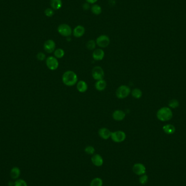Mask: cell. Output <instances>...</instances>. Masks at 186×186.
Returning <instances> with one entry per match:
<instances>
[{
  "label": "cell",
  "mask_w": 186,
  "mask_h": 186,
  "mask_svg": "<svg viewBox=\"0 0 186 186\" xmlns=\"http://www.w3.org/2000/svg\"><path fill=\"white\" fill-rule=\"evenodd\" d=\"M92 57L95 61H102L105 57V52L101 48L95 49L93 52Z\"/></svg>",
  "instance_id": "cell-12"
},
{
  "label": "cell",
  "mask_w": 186,
  "mask_h": 186,
  "mask_svg": "<svg viewBox=\"0 0 186 186\" xmlns=\"http://www.w3.org/2000/svg\"><path fill=\"white\" fill-rule=\"evenodd\" d=\"M37 58L39 61H43L46 59V56L43 52H40L37 54Z\"/></svg>",
  "instance_id": "cell-31"
},
{
  "label": "cell",
  "mask_w": 186,
  "mask_h": 186,
  "mask_svg": "<svg viewBox=\"0 0 186 186\" xmlns=\"http://www.w3.org/2000/svg\"><path fill=\"white\" fill-rule=\"evenodd\" d=\"M95 41L100 48H107L110 44V39L106 35H101L97 38Z\"/></svg>",
  "instance_id": "cell-8"
},
{
  "label": "cell",
  "mask_w": 186,
  "mask_h": 186,
  "mask_svg": "<svg viewBox=\"0 0 186 186\" xmlns=\"http://www.w3.org/2000/svg\"><path fill=\"white\" fill-rule=\"evenodd\" d=\"M85 151L88 155H94L95 152V148L93 146H87L85 148Z\"/></svg>",
  "instance_id": "cell-26"
},
{
  "label": "cell",
  "mask_w": 186,
  "mask_h": 186,
  "mask_svg": "<svg viewBox=\"0 0 186 186\" xmlns=\"http://www.w3.org/2000/svg\"><path fill=\"white\" fill-rule=\"evenodd\" d=\"M20 174V169L18 167H14L10 171V176L13 179H17Z\"/></svg>",
  "instance_id": "cell-20"
},
{
  "label": "cell",
  "mask_w": 186,
  "mask_h": 186,
  "mask_svg": "<svg viewBox=\"0 0 186 186\" xmlns=\"http://www.w3.org/2000/svg\"><path fill=\"white\" fill-rule=\"evenodd\" d=\"M126 114L125 112L122 110L117 109L114 111L112 114V118L118 122H120L123 120L125 118Z\"/></svg>",
  "instance_id": "cell-11"
},
{
  "label": "cell",
  "mask_w": 186,
  "mask_h": 186,
  "mask_svg": "<svg viewBox=\"0 0 186 186\" xmlns=\"http://www.w3.org/2000/svg\"><path fill=\"white\" fill-rule=\"evenodd\" d=\"M131 94L132 95V97H133L135 98L139 99V98H142L143 95V92L139 88H135L131 91Z\"/></svg>",
  "instance_id": "cell-21"
},
{
  "label": "cell",
  "mask_w": 186,
  "mask_h": 186,
  "mask_svg": "<svg viewBox=\"0 0 186 186\" xmlns=\"http://www.w3.org/2000/svg\"><path fill=\"white\" fill-rule=\"evenodd\" d=\"M107 87V82L103 79L96 81L95 84V89L98 91H103Z\"/></svg>",
  "instance_id": "cell-17"
},
{
  "label": "cell",
  "mask_w": 186,
  "mask_h": 186,
  "mask_svg": "<svg viewBox=\"0 0 186 186\" xmlns=\"http://www.w3.org/2000/svg\"><path fill=\"white\" fill-rule=\"evenodd\" d=\"M111 138L114 142L120 143L125 141L126 138L125 133L122 131H116L112 132Z\"/></svg>",
  "instance_id": "cell-4"
},
{
  "label": "cell",
  "mask_w": 186,
  "mask_h": 186,
  "mask_svg": "<svg viewBox=\"0 0 186 186\" xmlns=\"http://www.w3.org/2000/svg\"><path fill=\"white\" fill-rule=\"evenodd\" d=\"M156 116L157 119L160 121L166 122L172 118L173 112L169 107H164L159 109L157 111Z\"/></svg>",
  "instance_id": "cell-2"
},
{
  "label": "cell",
  "mask_w": 186,
  "mask_h": 186,
  "mask_svg": "<svg viewBox=\"0 0 186 186\" xmlns=\"http://www.w3.org/2000/svg\"><path fill=\"white\" fill-rule=\"evenodd\" d=\"M14 186H27L26 182L22 179H17L14 184Z\"/></svg>",
  "instance_id": "cell-28"
},
{
  "label": "cell",
  "mask_w": 186,
  "mask_h": 186,
  "mask_svg": "<svg viewBox=\"0 0 186 186\" xmlns=\"http://www.w3.org/2000/svg\"><path fill=\"white\" fill-rule=\"evenodd\" d=\"M91 10L92 13L95 15H99L101 13V7L98 4H94L91 8Z\"/></svg>",
  "instance_id": "cell-24"
},
{
  "label": "cell",
  "mask_w": 186,
  "mask_h": 186,
  "mask_svg": "<svg viewBox=\"0 0 186 186\" xmlns=\"http://www.w3.org/2000/svg\"><path fill=\"white\" fill-rule=\"evenodd\" d=\"M91 75L94 80L98 81L103 79L105 77V72L101 67L96 66L92 69Z\"/></svg>",
  "instance_id": "cell-6"
},
{
  "label": "cell",
  "mask_w": 186,
  "mask_h": 186,
  "mask_svg": "<svg viewBox=\"0 0 186 186\" xmlns=\"http://www.w3.org/2000/svg\"><path fill=\"white\" fill-rule=\"evenodd\" d=\"M111 133L112 132L106 127H102L98 130V135L102 139L105 140H107L111 138Z\"/></svg>",
  "instance_id": "cell-13"
},
{
  "label": "cell",
  "mask_w": 186,
  "mask_h": 186,
  "mask_svg": "<svg viewBox=\"0 0 186 186\" xmlns=\"http://www.w3.org/2000/svg\"><path fill=\"white\" fill-rule=\"evenodd\" d=\"M132 170L133 173L136 174L137 175L141 176L146 173V168L144 164L142 163H135V164Z\"/></svg>",
  "instance_id": "cell-9"
},
{
  "label": "cell",
  "mask_w": 186,
  "mask_h": 186,
  "mask_svg": "<svg viewBox=\"0 0 186 186\" xmlns=\"http://www.w3.org/2000/svg\"><path fill=\"white\" fill-rule=\"evenodd\" d=\"M169 107L172 108H176L179 106V102L176 99H172L169 102Z\"/></svg>",
  "instance_id": "cell-27"
},
{
  "label": "cell",
  "mask_w": 186,
  "mask_h": 186,
  "mask_svg": "<svg viewBox=\"0 0 186 186\" xmlns=\"http://www.w3.org/2000/svg\"><path fill=\"white\" fill-rule=\"evenodd\" d=\"M139 181L140 183L143 185H145L146 183L148 182V175H146V174H144L143 175H141L139 179Z\"/></svg>",
  "instance_id": "cell-29"
},
{
  "label": "cell",
  "mask_w": 186,
  "mask_h": 186,
  "mask_svg": "<svg viewBox=\"0 0 186 186\" xmlns=\"http://www.w3.org/2000/svg\"><path fill=\"white\" fill-rule=\"evenodd\" d=\"M50 5L54 10H58L62 7V0H50Z\"/></svg>",
  "instance_id": "cell-19"
},
{
  "label": "cell",
  "mask_w": 186,
  "mask_h": 186,
  "mask_svg": "<svg viewBox=\"0 0 186 186\" xmlns=\"http://www.w3.org/2000/svg\"><path fill=\"white\" fill-rule=\"evenodd\" d=\"M44 49L48 54L54 52L56 50V43L52 39H48L46 41L44 44Z\"/></svg>",
  "instance_id": "cell-10"
},
{
  "label": "cell",
  "mask_w": 186,
  "mask_h": 186,
  "mask_svg": "<svg viewBox=\"0 0 186 186\" xmlns=\"http://www.w3.org/2000/svg\"><path fill=\"white\" fill-rule=\"evenodd\" d=\"M83 8L85 10H87V9H88V8H89V4H83Z\"/></svg>",
  "instance_id": "cell-33"
},
{
  "label": "cell",
  "mask_w": 186,
  "mask_h": 186,
  "mask_svg": "<svg viewBox=\"0 0 186 186\" xmlns=\"http://www.w3.org/2000/svg\"><path fill=\"white\" fill-rule=\"evenodd\" d=\"M91 162L96 166H101L103 164V159L100 155L94 154L91 157Z\"/></svg>",
  "instance_id": "cell-14"
},
{
  "label": "cell",
  "mask_w": 186,
  "mask_h": 186,
  "mask_svg": "<svg viewBox=\"0 0 186 186\" xmlns=\"http://www.w3.org/2000/svg\"><path fill=\"white\" fill-rule=\"evenodd\" d=\"M103 181L100 177L94 178L91 181L90 186H102Z\"/></svg>",
  "instance_id": "cell-23"
},
{
  "label": "cell",
  "mask_w": 186,
  "mask_h": 186,
  "mask_svg": "<svg viewBox=\"0 0 186 186\" xmlns=\"http://www.w3.org/2000/svg\"><path fill=\"white\" fill-rule=\"evenodd\" d=\"M72 33L75 37H81L85 33V27L81 25H78L74 29Z\"/></svg>",
  "instance_id": "cell-15"
},
{
  "label": "cell",
  "mask_w": 186,
  "mask_h": 186,
  "mask_svg": "<svg viewBox=\"0 0 186 186\" xmlns=\"http://www.w3.org/2000/svg\"><path fill=\"white\" fill-rule=\"evenodd\" d=\"M77 81L78 77L74 71L68 70L62 75V82L67 86H74L77 83Z\"/></svg>",
  "instance_id": "cell-1"
},
{
  "label": "cell",
  "mask_w": 186,
  "mask_h": 186,
  "mask_svg": "<svg viewBox=\"0 0 186 186\" xmlns=\"http://www.w3.org/2000/svg\"><path fill=\"white\" fill-rule=\"evenodd\" d=\"M96 41L94 40H90L88 41L86 44V47L89 50H93L96 48Z\"/></svg>",
  "instance_id": "cell-25"
},
{
  "label": "cell",
  "mask_w": 186,
  "mask_h": 186,
  "mask_svg": "<svg viewBox=\"0 0 186 186\" xmlns=\"http://www.w3.org/2000/svg\"><path fill=\"white\" fill-rule=\"evenodd\" d=\"M44 13L45 14V15L48 17H51L54 15V10H52L51 8H46L45 12H44Z\"/></svg>",
  "instance_id": "cell-30"
},
{
  "label": "cell",
  "mask_w": 186,
  "mask_h": 186,
  "mask_svg": "<svg viewBox=\"0 0 186 186\" xmlns=\"http://www.w3.org/2000/svg\"><path fill=\"white\" fill-rule=\"evenodd\" d=\"M46 64L50 70H56L59 67V62L54 56H50L46 59Z\"/></svg>",
  "instance_id": "cell-7"
},
{
  "label": "cell",
  "mask_w": 186,
  "mask_h": 186,
  "mask_svg": "<svg viewBox=\"0 0 186 186\" xmlns=\"http://www.w3.org/2000/svg\"><path fill=\"white\" fill-rule=\"evenodd\" d=\"M98 0H86L88 4H94L96 3Z\"/></svg>",
  "instance_id": "cell-32"
},
{
  "label": "cell",
  "mask_w": 186,
  "mask_h": 186,
  "mask_svg": "<svg viewBox=\"0 0 186 186\" xmlns=\"http://www.w3.org/2000/svg\"><path fill=\"white\" fill-rule=\"evenodd\" d=\"M57 30L61 35L65 37H70L72 33L71 27L67 24H61L58 27Z\"/></svg>",
  "instance_id": "cell-5"
},
{
  "label": "cell",
  "mask_w": 186,
  "mask_h": 186,
  "mask_svg": "<svg viewBox=\"0 0 186 186\" xmlns=\"http://www.w3.org/2000/svg\"><path fill=\"white\" fill-rule=\"evenodd\" d=\"M76 88L80 93H83L88 90V85L85 82L81 80L76 83Z\"/></svg>",
  "instance_id": "cell-16"
},
{
  "label": "cell",
  "mask_w": 186,
  "mask_h": 186,
  "mask_svg": "<svg viewBox=\"0 0 186 186\" xmlns=\"http://www.w3.org/2000/svg\"><path fill=\"white\" fill-rule=\"evenodd\" d=\"M131 89L126 85H121L117 88L115 94L118 98L119 99H124L128 97L131 94Z\"/></svg>",
  "instance_id": "cell-3"
},
{
  "label": "cell",
  "mask_w": 186,
  "mask_h": 186,
  "mask_svg": "<svg viewBox=\"0 0 186 186\" xmlns=\"http://www.w3.org/2000/svg\"><path fill=\"white\" fill-rule=\"evenodd\" d=\"M65 52L62 48H59L56 49L54 51V56L57 59H61L64 56Z\"/></svg>",
  "instance_id": "cell-22"
},
{
  "label": "cell",
  "mask_w": 186,
  "mask_h": 186,
  "mask_svg": "<svg viewBox=\"0 0 186 186\" xmlns=\"http://www.w3.org/2000/svg\"><path fill=\"white\" fill-rule=\"evenodd\" d=\"M163 131L168 135H172L175 132V127L172 124H168L163 127Z\"/></svg>",
  "instance_id": "cell-18"
}]
</instances>
